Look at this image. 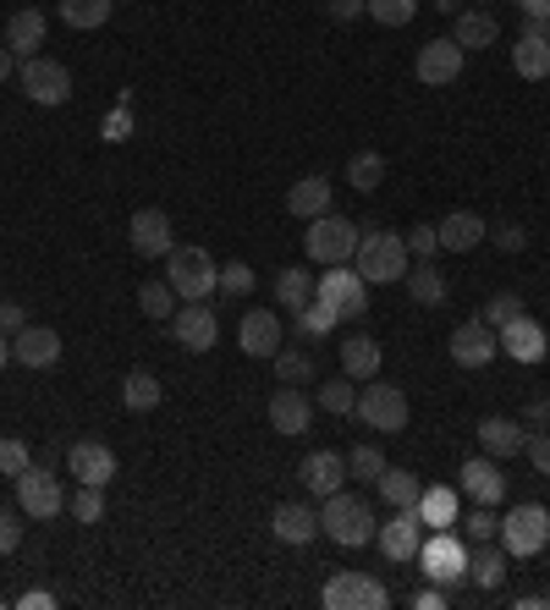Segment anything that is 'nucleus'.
I'll use <instances>...</instances> for the list:
<instances>
[{"label": "nucleus", "instance_id": "f257e3e1", "mask_svg": "<svg viewBox=\"0 0 550 610\" xmlns=\"http://www.w3.org/2000/svg\"><path fill=\"white\" fill-rule=\"evenodd\" d=\"M374 512H369L364 495H347V490H336V495H325V512H320V533H331L336 544H347V550H359L374 539Z\"/></svg>", "mask_w": 550, "mask_h": 610}, {"label": "nucleus", "instance_id": "f03ea898", "mask_svg": "<svg viewBox=\"0 0 550 610\" xmlns=\"http://www.w3.org/2000/svg\"><path fill=\"white\" fill-rule=\"evenodd\" d=\"M359 237H364V232H359L347 215H336V209H331V215L308 220L303 254H308L314 264H325V269H331V264H353V254H359Z\"/></svg>", "mask_w": 550, "mask_h": 610}, {"label": "nucleus", "instance_id": "7ed1b4c3", "mask_svg": "<svg viewBox=\"0 0 550 610\" xmlns=\"http://www.w3.org/2000/svg\"><path fill=\"white\" fill-rule=\"evenodd\" d=\"M353 269L364 275L369 286H391V281L407 275V243L396 232H369V237H359Z\"/></svg>", "mask_w": 550, "mask_h": 610}, {"label": "nucleus", "instance_id": "20e7f679", "mask_svg": "<svg viewBox=\"0 0 550 610\" xmlns=\"http://www.w3.org/2000/svg\"><path fill=\"white\" fill-rule=\"evenodd\" d=\"M419 567H424L430 583L458 589V583H468V544H462L452 528H430L424 544H419Z\"/></svg>", "mask_w": 550, "mask_h": 610}, {"label": "nucleus", "instance_id": "39448f33", "mask_svg": "<svg viewBox=\"0 0 550 610\" xmlns=\"http://www.w3.org/2000/svg\"><path fill=\"white\" fill-rule=\"evenodd\" d=\"M166 281H171V292L183 303H204L220 286V269H215V259L204 248H171L166 254Z\"/></svg>", "mask_w": 550, "mask_h": 610}, {"label": "nucleus", "instance_id": "423d86ee", "mask_svg": "<svg viewBox=\"0 0 550 610\" xmlns=\"http://www.w3.org/2000/svg\"><path fill=\"white\" fill-rule=\"evenodd\" d=\"M320 600H325V610H385L391 606L385 583H374L369 572H331L325 589H320Z\"/></svg>", "mask_w": 550, "mask_h": 610}, {"label": "nucleus", "instance_id": "0eeeda50", "mask_svg": "<svg viewBox=\"0 0 550 610\" xmlns=\"http://www.w3.org/2000/svg\"><path fill=\"white\" fill-rule=\"evenodd\" d=\"M550 544V512L546 506H512L507 518H501V550L507 555H540Z\"/></svg>", "mask_w": 550, "mask_h": 610}, {"label": "nucleus", "instance_id": "6e6552de", "mask_svg": "<svg viewBox=\"0 0 550 610\" xmlns=\"http://www.w3.org/2000/svg\"><path fill=\"white\" fill-rule=\"evenodd\" d=\"M353 413L364 419L369 430L396 435V430H407V391H396V385H385V380H369Z\"/></svg>", "mask_w": 550, "mask_h": 610}, {"label": "nucleus", "instance_id": "1a4fd4ad", "mask_svg": "<svg viewBox=\"0 0 550 610\" xmlns=\"http://www.w3.org/2000/svg\"><path fill=\"white\" fill-rule=\"evenodd\" d=\"M17 83H22V94L33 105H67L72 99V72L61 61H45V56H28L17 67Z\"/></svg>", "mask_w": 550, "mask_h": 610}, {"label": "nucleus", "instance_id": "9d476101", "mask_svg": "<svg viewBox=\"0 0 550 610\" xmlns=\"http://www.w3.org/2000/svg\"><path fill=\"white\" fill-rule=\"evenodd\" d=\"M320 297H325L342 319H364L369 314V281L353 264H331V269L320 275Z\"/></svg>", "mask_w": 550, "mask_h": 610}, {"label": "nucleus", "instance_id": "9b49d317", "mask_svg": "<svg viewBox=\"0 0 550 610\" xmlns=\"http://www.w3.org/2000/svg\"><path fill=\"white\" fill-rule=\"evenodd\" d=\"M424 518H419V506H396V518L391 523L374 528V544L385 550V561H419V544H424Z\"/></svg>", "mask_w": 550, "mask_h": 610}, {"label": "nucleus", "instance_id": "f8f14e48", "mask_svg": "<svg viewBox=\"0 0 550 610\" xmlns=\"http://www.w3.org/2000/svg\"><path fill=\"white\" fill-rule=\"evenodd\" d=\"M17 501H22V512L28 518H56V512H67V495H61V484H56V473H45V468H22L17 479Z\"/></svg>", "mask_w": 550, "mask_h": 610}, {"label": "nucleus", "instance_id": "ddd939ff", "mask_svg": "<svg viewBox=\"0 0 550 610\" xmlns=\"http://www.w3.org/2000/svg\"><path fill=\"white\" fill-rule=\"evenodd\" d=\"M462 61H468V50H462L458 39H430V45L419 50L413 72H419V83H430V88H452V83L462 78Z\"/></svg>", "mask_w": 550, "mask_h": 610}, {"label": "nucleus", "instance_id": "4468645a", "mask_svg": "<svg viewBox=\"0 0 550 610\" xmlns=\"http://www.w3.org/2000/svg\"><path fill=\"white\" fill-rule=\"evenodd\" d=\"M171 336H177L187 352H209L220 342V319H215V308H204V303H177Z\"/></svg>", "mask_w": 550, "mask_h": 610}, {"label": "nucleus", "instance_id": "2eb2a0df", "mask_svg": "<svg viewBox=\"0 0 550 610\" xmlns=\"http://www.w3.org/2000/svg\"><path fill=\"white\" fill-rule=\"evenodd\" d=\"M127 237H132V254L138 259H166L177 243H171V215L166 209H138L132 215V226H127Z\"/></svg>", "mask_w": 550, "mask_h": 610}, {"label": "nucleus", "instance_id": "dca6fc26", "mask_svg": "<svg viewBox=\"0 0 550 610\" xmlns=\"http://www.w3.org/2000/svg\"><path fill=\"white\" fill-rule=\"evenodd\" d=\"M458 484L479 506H501V501H507V473L495 468V456H468L458 468Z\"/></svg>", "mask_w": 550, "mask_h": 610}, {"label": "nucleus", "instance_id": "f3484780", "mask_svg": "<svg viewBox=\"0 0 550 610\" xmlns=\"http://www.w3.org/2000/svg\"><path fill=\"white\" fill-rule=\"evenodd\" d=\"M281 342H286V331H281V314H275V308H248V314H243L237 347L248 352V357H275Z\"/></svg>", "mask_w": 550, "mask_h": 610}, {"label": "nucleus", "instance_id": "a211bd4d", "mask_svg": "<svg viewBox=\"0 0 550 610\" xmlns=\"http://www.w3.org/2000/svg\"><path fill=\"white\" fill-rule=\"evenodd\" d=\"M11 357H17L22 368H56V363H61V336H56L50 325H22V331L11 336Z\"/></svg>", "mask_w": 550, "mask_h": 610}, {"label": "nucleus", "instance_id": "6ab92c4d", "mask_svg": "<svg viewBox=\"0 0 550 610\" xmlns=\"http://www.w3.org/2000/svg\"><path fill=\"white\" fill-rule=\"evenodd\" d=\"M495 352H501V342H495V331L484 319H468V325L452 331V363L458 368H484Z\"/></svg>", "mask_w": 550, "mask_h": 610}, {"label": "nucleus", "instance_id": "aec40b11", "mask_svg": "<svg viewBox=\"0 0 550 610\" xmlns=\"http://www.w3.org/2000/svg\"><path fill=\"white\" fill-rule=\"evenodd\" d=\"M67 468H72L78 484H110V479H116V451H110L105 440H78V445L67 451Z\"/></svg>", "mask_w": 550, "mask_h": 610}, {"label": "nucleus", "instance_id": "412c9836", "mask_svg": "<svg viewBox=\"0 0 550 610\" xmlns=\"http://www.w3.org/2000/svg\"><path fill=\"white\" fill-rule=\"evenodd\" d=\"M512 67H518V78H529V83H546L550 78V33L540 28V22H529V28L518 33Z\"/></svg>", "mask_w": 550, "mask_h": 610}, {"label": "nucleus", "instance_id": "4be33fe9", "mask_svg": "<svg viewBox=\"0 0 550 610\" xmlns=\"http://www.w3.org/2000/svg\"><path fill=\"white\" fill-rule=\"evenodd\" d=\"M495 342H501V352H507V357H518V363H540V357H546V325H540V319H529V314H518V319H512V325H501V331H495Z\"/></svg>", "mask_w": 550, "mask_h": 610}, {"label": "nucleus", "instance_id": "5701e85b", "mask_svg": "<svg viewBox=\"0 0 550 610\" xmlns=\"http://www.w3.org/2000/svg\"><path fill=\"white\" fill-rule=\"evenodd\" d=\"M297 479H303V490H314V495H336V490L347 484V456H336V451H308L303 468H297Z\"/></svg>", "mask_w": 550, "mask_h": 610}, {"label": "nucleus", "instance_id": "b1692460", "mask_svg": "<svg viewBox=\"0 0 550 610\" xmlns=\"http://www.w3.org/2000/svg\"><path fill=\"white\" fill-rule=\"evenodd\" d=\"M39 45H45V11H39V6L11 11V22H6V50H11L17 61H28V56H39Z\"/></svg>", "mask_w": 550, "mask_h": 610}, {"label": "nucleus", "instance_id": "393cba45", "mask_svg": "<svg viewBox=\"0 0 550 610\" xmlns=\"http://www.w3.org/2000/svg\"><path fill=\"white\" fill-rule=\"evenodd\" d=\"M308 419H314V402H308L297 385H286V391H275V396H271L275 435H303V430H308Z\"/></svg>", "mask_w": 550, "mask_h": 610}, {"label": "nucleus", "instance_id": "a878e982", "mask_svg": "<svg viewBox=\"0 0 550 610\" xmlns=\"http://www.w3.org/2000/svg\"><path fill=\"white\" fill-rule=\"evenodd\" d=\"M452 39H458L462 50H490L501 39V22H495V11L468 6V11H458V22H452Z\"/></svg>", "mask_w": 550, "mask_h": 610}, {"label": "nucleus", "instance_id": "bb28decb", "mask_svg": "<svg viewBox=\"0 0 550 610\" xmlns=\"http://www.w3.org/2000/svg\"><path fill=\"white\" fill-rule=\"evenodd\" d=\"M473 435H479V445H484V456H495V462H501V456H518V451H523L529 430H523L518 419H479V430H473Z\"/></svg>", "mask_w": 550, "mask_h": 610}, {"label": "nucleus", "instance_id": "cd10ccee", "mask_svg": "<svg viewBox=\"0 0 550 610\" xmlns=\"http://www.w3.org/2000/svg\"><path fill=\"white\" fill-rule=\"evenodd\" d=\"M435 237H441V248L468 254V248H479V243H484V215H473V209H452V215L435 226Z\"/></svg>", "mask_w": 550, "mask_h": 610}, {"label": "nucleus", "instance_id": "c85d7f7f", "mask_svg": "<svg viewBox=\"0 0 550 610\" xmlns=\"http://www.w3.org/2000/svg\"><path fill=\"white\" fill-rule=\"evenodd\" d=\"M286 209H292L297 220H320V215H331V181H325V176H303V181H292Z\"/></svg>", "mask_w": 550, "mask_h": 610}, {"label": "nucleus", "instance_id": "c756f323", "mask_svg": "<svg viewBox=\"0 0 550 610\" xmlns=\"http://www.w3.org/2000/svg\"><path fill=\"white\" fill-rule=\"evenodd\" d=\"M271 528H275L281 544H308V539L320 533V512H308L303 501H286V506H275Z\"/></svg>", "mask_w": 550, "mask_h": 610}, {"label": "nucleus", "instance_id": "7c9ffc66", "mask_svg": "<svg viewBox=\"0 0 550 610\" xmlns=\"http://www.w3.org/2000/svg\"><path fill=\"white\" fill-rule=\"evenodd\" d=\"M419 518L424 528H458L462 518V501L452 484H424V495H419Z\"/></svg>", "mask_w": 550, "mask_h": 610}, {"label": "nucleus", "instance_id": "2f4dec72", "mask_svg": "<svg viewBox=\"0 0 550 610\" xmlns=\"http://www.w3.org/2000/svg\"><path fill=\"white\" fill-rule=\"evenodd\" d=\"M468 578H473L479 589H490V594H495V589L507 583V550H495L490 539H479V544L468 550Z\"/></svg>", "mask_w": 550, "mask_h": 610}, {"label": "nucleus", "instance_id": "473e14b6", "mask_svg": "<svg viewBox=\"0 0 550 610\" xmlns=\"http://www.w3.org/2000/svg\"><path fill=\"white\" fill-rule=\"evenodd\" d=\"M314 292H320V281H314L303 264H292V269L275 275V303H281V308H308Z\"/></svg>", "mask_w": 550, "mask_h": 610}, {"label": "nucleus", "instance_id": "72a5a7b5", "mask_svg": "<svg viewBox=\"0 0 550 610\" xmlns=\"http://www.w3.org/2000/svg\"><path fill=\"white\" fill-rule=\"evenodd\" d=\"M342 368H347V380H374L380 374V342L374 336H347L342 342Z\"/></svg>", "mask_w": 550, "mask_h": 610}, {"label": "nucleus", "instance_id": "f704fd0d", "mask_svg": "<svg viewBox=\"0 0 550 610\" xmlns=\"http://www.w3.org/2000/svg\"><path fill=\"white\" fill-rule=\"evenodd\" d=\"M407 281V297L419 303V308H441L446 303V275L435 269V264H419L413 275H402Z\"/></svg>", "mask_w": 550, "mask_h": 610}, {"label": "nucleus", "instance_id": "c9c22d12", "mask_svg": "<svg viewBox=\"0 0 550 610\" xmlns=\"http://www.w3.org/2000/svg\"><path fill=\"white\" fill-rule=\"evenodd\" d=\"M121 402H127L132 413H155L166 396H160V380H155L149 368H132V374L121 380Z\"/></svg>", "mask_w": 550, "mask_h": 610}, {"label": "nucleus", "instance_id": "e433bc0d", "mask_svg": "<svg viewBox=\"0 0 550 610\" xmlns=\"http://www.w3.org/2000/svg\"><path fill=\"white\" fill-rule=\"evenodd\" d=\"M56 11H61L67 28H84V33H89V28H105V22H110L116 0H61Z\"/></svg>", "mask_w": 550, "mask_h": 610}, {"label": "nucleus", "instance_id": "4c0bfd02", "mask_svg": "<svg viewBox=\"0 0 550 610\" xmlns=\"http://www.w3.org/2000/svg\"><path fill=\"white\" fill-rule=\"evenodd\" d=\"M374 484H380V495H385L391 506H419V495H424V484H419L407 468H385Z\"/></svg>", "mask_w": 550, "mask_h": 610}, {"label": "nucleus", "instance_id": "58836bf2", "mask_svg": "<svg viewBox=\"0 0 550 610\" xmlns=\"http://www.w3.org/2000/svg\"><path fill=\"white\" fill-rule=\"evenodd\" d=\"M177 292H171V281H144L138 286V308H144V319H171L177 314Z\"/></svg>", "mask_w": 550, "mask_h": 610}, {"label": "nucleus", "instance_id": "ea45409f", "mask_svg": "<svg viewBox=\"0 0 550 610\" xmlns=\"http://www.w3.org/2000/svg\"><path fill=\"white\" fill-rule=\"evenodd\" d=\"M347 181H353L359 193H374V187L385 181V155H374V149H359V155L347 160Z\"/></svg>", "mask_w": 550, "mask_h": 610}, {"label": "nucleus", "instance_id": "a19ab883", "mask_svg": "<svg viewBox=\"0 0 550 610\" xmlns=\"http://www.w3.org/2000/svg\"><path fill=\"white\" fill-rule=\"evenodd\" d=\"M336 325H342V314H336L320 292H314V303H308V308H297V331H303V336H331Z\"/></svg>", "mask_w": 550, "mask_h": 610}, {"label": "nucleus", "instance_id": "79ce46f5", "mask_svg": "<svg viewBox=\"0 0 550 610\" xmlns=\"http://www.w3.org/2000/svg\"><path fill=\"white\" fill-rule=\"evenodd\" d=\"M275 374H281L286 385H308V380H314V357L303 347H286V342H281V347H275Z\"/></svg>", "mask_w": 550, "mask_h": 610}, {"label": "nucleus", "instance_id": "37998d69", "mask_svg": "<svg viewBox=\"0 0 550 610\" xmlns=\"http://www.w3.org/2000/svg\"><path fill=\"white\" fill-rule=\"evenodd\" d=\"M67 512H72L84 528H94L99 518H105V484H78V495L67 501Z\"/></svg>", "mask_w": 550, "mask_h": 610}, {"label": "nucleus", "instance_id": "c03bdc74", "mask_svg": "<svg viewBox=\"0 0 550 610\" xmlns=\"http://www.w3.org/2000/svg\"><path fill=\"white\" fill-rule=\"evenodd\" d=\"M385 473V456H380V445H353L347 451V479H359V484H374Z\"/></svg>", "mask_w": 550, "mask_h": 610}, {"label": "nucleus", "instance_id": "a18cd8bd", "mask_svg": "<svg viewBox=\"0 0 550 610\" xmlns=\"http://www.w3.org/2000/svg\"><path fill=\"white\" fill-rule=\"evenodd\" d=\"M369 17L380 28H407L419 17V0H369Z\"/></svg>", "mask_w": 550, "mask_h": 610}, {"label": "nucleus", "instance_id": "49530a36", "mask_svg": "<svg viewBox=\"0 0 550 610\" xmlns=\"http://www.w3.org/2000/svg\"><path fill=\"white\" fill-rule=\"evenodd\" d=\"M518 314H523V297H518V292H495V297L484 303V314H479V319H484L490 331H501V325H512Z\"/></svg>", "mask_w": 550, "mask_h": 610}, {"label": "nucleus", "instance_id": "de8ad7c7", "mask_svg": "<svg viewBox=\"0 0 550 610\" xmlns=\"http://www.w3.org/2000/svg\"><path fill=\"white\" fill-rule=\"evenodd\" d=\"M320 407H325V413H336V419H347V413L359 407L353 380H331V385H320Z\"/></svg>", "mask_w": 550, "mask_h": 610}, {"label": "nucleus", "instance_id": "09e8293b", "mask_svg": "<svg viewBox=\"0 0 550 610\" xmlns=\"http://www.w3.org/2000/svg\"><path fill=\"white\" fill-rule=\"evenodd\" d=\"M22 468H33V456H28V440L6 435V440H0V479H17Z\"/></svg>", "mask_w": 550, "mask_h": 610}, {"label": "nucleus", "instance_id": "8fccbe9b", "mask_svg": "<svg viewBox=\"0 0 550 610\" xmlns=\"http://www.w3.org/2000/svg\"><path fill=\"white\" fill-rule=\"evenodd\" d=\"M402 243H407V254H413L419 264H430L435 254H441V237H435V226H413Z\"/></svg>", "mask_w": 550, "mask_h": 610}, {"label": "nucleus", "instance_id": "3c124183", "mask_svg": "<svg viewBox=\"0 0 550 610\" xmlns=\"http://www.w3.org/2000/svg\"><path fill=\"white\" fill-rule=\"evenodd\" d=\"M220 292H226V297H248V292H254V269L232 259L226 269H220Z\"/></svg>", "mask_w": 550, "mask_h": 610}, {"label": "nucleus", "instance_id": "603ef678", "mask_svg": "<svg viewBox=\"0 0 550 610\" xmlns=\"http://www.w3.org/2000/svg\"><path fill=\"white\" fill-rule=\"evenodd\" d=\"M495 533H501V523H495L490 506H479V512L468 518V539H473V544H479V539H495Z\"/></svg>", "mask_w": 550, "mask_h": 610}, {"label": "nucleus", "instance_id": "864d4df0", "mask_svg": "<svg viewBox=\"0 0 550 610\" xmlns=\"http://www.w3.org/2000/svg\"><path fill=\"white\" fill-rule=\"evenodd\" d=\"M523 451H529V462L540 468V473H550V430H540V435L523 440Z\"/></svg>", "mask_w": 550, "mask_h": 610}, {"label": "nucleus", "instance_id": "5fc2aeb1", "mask_svg": "<svg viewBox=\"0 0 550 610\" xmlns=\"http://www.w3.org/2000/svg\"><path fill=\"white\" fill-rule=\"evenodd\" d=\"M22 325H28V314H22V303H11V297H0V331H6V336H17Z\"/></svg>", "mask_w": 550, "mask_h": 610}, {"label": "nucleus", "instance_id": "6e6d98bb", "mask_svg": "<svg viewBox=\"0 0 550 610\" xmlns=\"http://www.w3.org/2000/svg\"><path fill=\"white\" fill-rule=\"evenodd\" d=\"M17 544H22V528H17V518L0 506V555H11Z\"/></svg>", "mask_w": 550, "mask_h": 610}, {"label": "nucleus", "instance_id": "4d7b16f0", "mask_svg": "<svg viewBox=\"0 0 550 610\" xmlns=\"http://www.w3.org/2000/svg\"><path fill=\"white\" fill-rule=\"evenodd\" d=\"M523 243H529L523 226H501V232H495V248H501V254H523Z\"/></svg>", "mask_w": 550, "mask_h": 610}, {"label": "nucleus", "instance_id": "13d9d810", "mask_svg": "<svg viewBox=\"0 0 550 610\" xmlns=\"http://www.w3.org/2000/svg\"><path fill=\"white\" fill-rule=\"evenodd\" d=\"M325 6H331L336 22H353V17H364L369 11V0H325Z\"/></svg>", "mask_w": 550, "mask_h": 610}, {"label": "nucleus", "instance_id": "bf43d9fd", "mask_svg": "<svg viewBox=\"0 0 550 610\" xmlns=\"http://www.w3.org/2000/svg\"><path fill=\"white\" fill-rule=\"evenodd\" d=\"M413 606H419V610H441V606H446V589H441V583H430V589H419V594H413Z\"/></svg>", "mask_w": 550, "mask_h": 610}, {"label": "nucleus", "instance_id": "052dcab7", "mask_svg": "<svg viewBox=\"0 0 550 610\" xmlns=\"http://www.w3.org/2000/svg\"><path fill=\"white\" fill-rule=\"evenodd\" d=\"M127 132H132V116H127V110H116V116L105 121V138H110V144H121Z\"/></svg>", "mask_w": 550, "mask_h": 610}, {"label": "nucleus", "instance_id": "680f3d73", "mask_svg": "<svg viewBox=\"0 0 550 610\" xmlns=\"http://www.w3.org/2000/svg\"><path fill=\"white\" fill-rule=\"evenodd\" d=\"M523 419H529V424H540V430H550V402H546V396H534V402L523 407Z\"/></svg>", "mask_w": 550, "mask_h": 610}, {"label": "nucleus", "instance_id": "e2e57ef3", "mask_svg": "<svg viewBox=\"0 0 550 610\" xmlns=\"http://www.w3.org/2000/svg\"><path fill=\"white\" fill-rule=\"evenodd\" d=\"M56 606V594H45V589H28L22 600H17V610H50Z\"/></svg>", "mask_w": 550, "mask_h": 610}, {"label": "nucleus", "instance_id": "0e129e2a", "mask_svg": "<svg viewBox=\"0 0 550 610\" xmlns=\"http://www.w3.org/2000/svg\"><path fill=\"white\" fill-rule=\"evenodd\" d=\"M518 6H523V17H529V22H540V28L550 22V0H518Z\"/></svg>", "mask_w": 550, "mask_h": 610}, {"label": "nucleus", "instance_id": "69168bd1", "mask_svg": "<svg viewBox=\"0 0 550 610\" xmlns=\"http://www.w3.org/2000/svg\"><path fill=\"white\" fill-rule=\"evenodd\" d=\"M11 67H17V56H11V50H6V45H0V83H6V78H11Z\"/></svg>", "mask_w": 550, "mask_h": 610}, {"label": "nucleus", "instance_id": "338daca9", "mask_svg": "<svg viewBox=\"0 0 550 610\" xmlns=\"http://www.w3.org/2000/svg\"><path fill=\"white\" fill-rule=\"evenodd\" d=\"M430 6H435L441 17H452V11H462V0H430Z\"/></svg>", "mask_w": 550, "mask_h": 610}, {"label": "nucleus", "instance_id": "774afa93", "mask_svg": "<svg viewBox=\"0 0 550 610\" xmlns=\"http://www.w3.org/2000/svg\"><path fill=\"white\" fill-rule=\"evenodd\" d=\"M6 363H11V336L0 331V368H6Z\"/></svg>", "mask_w": 550, "mask_h": 610}]
</instances>
